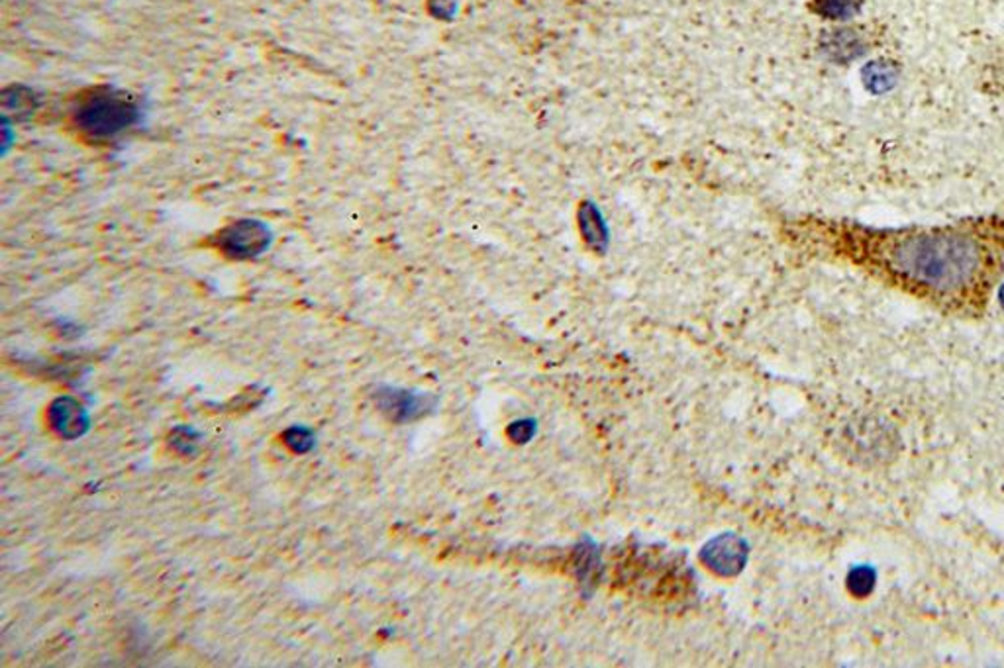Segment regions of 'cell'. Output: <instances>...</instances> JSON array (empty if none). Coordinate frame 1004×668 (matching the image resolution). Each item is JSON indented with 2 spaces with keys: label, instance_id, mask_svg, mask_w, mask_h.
Listing matches in <instances>:
<instances>
[{
  "label": "cell",
  "instance_id": "obj_1",
  "mask_svg": "<svg viewBox=\"0 0 1004 668\" xmlns=\"http://www.w3.org/2000/svg\"><path fill=\"white\" fill-rule=\"evenodd\" d=\"M818 255L956 320H981L1004 283V220L985 215L883 228L852 220L803 223Z\"/></svg>",
  "mask_w": 1004,
  "mask_h": 668
},
{
  "label": "cell",
  "instance_id": "obj_2",
  "mask_svg": "<svg viewBox=\"0 0 1004 668\" xmlns=\"http://www.w3.org/2000/svg\"><path fill=\"white\" fill-rule=\"evenodd\" d=\"M69 120L73 132L85 142H112L140 120V105L130 92L102 85L83 90L73 102Z\"/></svg>",
  "mask_w": 1004,
  "mask_h": 668
},
{
  "label": "cell",
  "instance_id": "obj_3",
  "mask_svg": "<svg viewBox=\"0 0 1004 668\" xmlns=\"http://www.w3.org/2000/svg\"><path fill=\"white\" fill-rule=\"evenodd\" d=\"M215 245L236 261L260 258L271 245V230L260 220H238L216 233Z\"/></svg>",
  "mask_w": 1004,
  "mask_h": 668
},
{
  "label": "cell",
  "instance_id": "obj_4",
  "mask_svg": "<svg viewBox=\"0 0 1004 668\" xmlns=\"http://www.w3.org/2000/svg\"><path fill=\"white\" fill-rule=\"evenodd\" d=\"M373 401H375L376 408L395 424L413 421L432 408V401L428 396L413 393V391H403V388H391V386L376 388Z\"/></svg>",
  "mask_w": 1004,
  "mask_h": 668
},
{
  "label": "cell",
  "instance_id": "obj_5",
  "mask_svg": "<svg viewBox=\"0 0 1004 668\" xmlns=\"http://www.w3.org/2000/svg\"><path fill=\"white\" fill-rule=\"evenodd\" d=\"M47 421L57 436L75 441L87 436L90 429V414L83 402L73 396H59L47 408Z\"/></svg>",
  "mask_w": 1004,
  "mask_h": 668
},
{
  "label": "cell",
  "instance_id": "obj_6",
  "mask_svg": "<svg viewBox=\"0 0 1004 668\" xmlns=\"http://www.w3.org/2000/svg\"><path fill=\"white\" fill-rule=\"evenodd\" d=\"M822 47L832 62L850 63L870 52L871 40L861 26L836 28L826 34Z\"/></svg>",
  "mask_w": 1004,
  "mask_h": 668
},
{
  "label": "cell",
  "instance_id": "obj_7",
  "mask_svg": "<svg viewBox=\"0 0 1004 668\" xmlns=\"http://www.w3.org/2000/svg\"><path fill=\"white\" fill-rule=\"evenodd\" d=\"M702 561L720 574H734L744 567L745 545L732 535H724L702 551Z\"/></svg>",
  "mask_w": 1004,
  "mask_h": 668
},
{
  "label": "cell",
  "instance_id": "obj_8",
  "mask_svg": "<svg viewBox=\"0 0 1004 668\" xmlns=\"http://www.w3.org/2000/svg\"><path fill=\"white\" fill-rule=\"evenodd\" d=\"M863 83L865 87L871 90V92H887L888 89H893L897 85L898 79V67L893 62H887V59H877V62H871L865 69H863Z\"/></svg>",
  "mask_w": 1004,
  "mask_h": 668
},
{
  "label": "cell",
  "instance_id": "obj_9",
  "mask_svg": "<svg viewBox=\"0 0 1004 668\" xmlns=\"http://www.w3.org/2000/svg\"><path fill=\"white\" fill-rule=\"evenodd\" d=\"M865 0H815L816 14L828 20H850L860 12Z\"/></svg>",
  "mask_w": 1004,
  "mask_h": 668
},
{
  "label": "cell",
  "instance_id": "obj_10",
  "mask_svg": "<svg viewBox=\"0 0 1004 668\" xmlns=\"http://www.w3.org/2000/svg\"><path fill=\"white\" fill-rule=\"evenodd\" d=\"M200 439H203V436L198 434L197 429L188 428V426H177L170 434V446L181 457H195L198 453V449H200Z\"/></svg>",
  "mask_w": 1004,
  "mask_h": 668
},
{
  "label": "cell",
  "instance_id": "obj_11",
  "mask_svg": "<svg viewBox=\"0 0 1004 668\" xmlns=\"http://www.w3.org/2000/svg\"><path fill=\"white\" fill-rule=\"evenodd\" d=\"M283 443L295 455H306L313 451L316 446V436L310 428L305 426H291L283 434Z\"/></svg>",
  "mask_w": 1004,
  "mask_h": 668
},
{
  "label": "cell",
  "instance_id": "obj_12",
  "mask_svg": "<svg viewBox=\"0 0 1004 668\" xmlns=\"http://www.w3.org/2000/svg\"><path fill=\"white\" fill-rule=\"evenodd\" d=\"M1001 303H1003V308H1004V283H1003V285H1001Z\"/></svg>",
  "mask_w": 1004,
  "mask_h": 668
}]
</instances>
